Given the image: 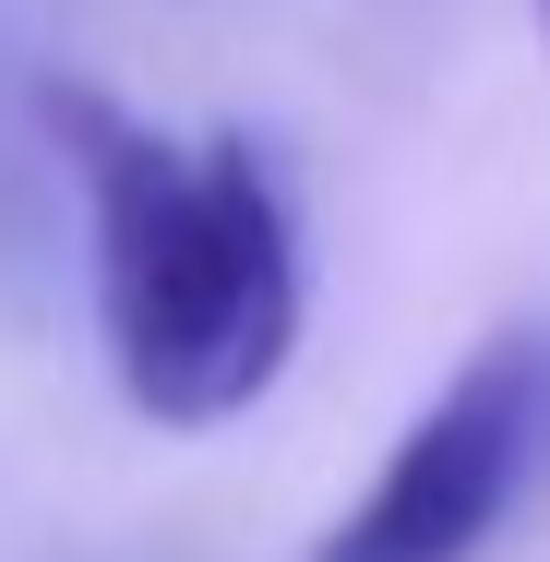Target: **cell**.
<instances>
[{"mask_svg": "<svg viewBox=\"0 0 550 562\" xmlns=\"http://www.w3.org/2000/svg\"><path fill=\"white\" fill-rule=\"evenodd\" d=\"M36 120L85 192L120 395L168 431L239 419L300 336V239L276 168L251 144H168L97 85H36Z\"/></svg>", "mask_w": 550, "mask_h": 562, "instance_id": "cell-1", "label": "cell"}, {"mask_svg": "<svg viewBox=\"0 0 550 562\" xmlns=\"http://www.w3.org/2000/svg\"><path fill=\"white\" fill-rule=\"evenodd\" d=\"M539 467H550V336L515 324L407 419V443L324 527L312 562H479V539L527 503Z\"/></svg>", "mask_w": 550, "mask_h": 562, "instance_id": "cell-2", "label": "cell"}, {"mask_svg": "<svg viewBox=\"0 0 550 562\" xmlns=\"http://www.w3.org/2000/svg\"><path fill=\"white\" fill-rule=\"evenodd\" d=\"M539 24H550V0H539Z\"/></svg>", "mask_w": 550, "mask_h": 562, "instance_id": "cell-3", "label": "cell"}]
</instances>
